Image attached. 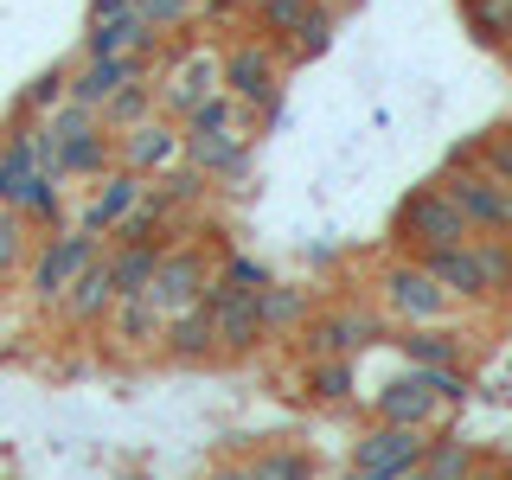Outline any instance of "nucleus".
<instances>
[{
	"mask_svg": "<svg viewBox=\"0 0 512 480\" xmlns=\"http://www.w3.org/2000/svg\"><path fill=\"white\" fill-rule=\"evenodd\" d=\"M218 90H231L244 109H256L263 122L282 116V45L269 39H237L218 58Z\"/></svg>",
	"mask_w": 512,
	"mask_h": 480,
	"instance_id": "obj_1",
	"label": "nucleus"
},
{
	"mask_svg": "<svg viewBox=\"0 0 512 480\" xmlns=\"http://www.w3.org/2000/svg\"><path fill=\"white\" fill-rule=\"evenodd\" d=\"M45 128L58 135V180H103L116 167V135L96 122V109L58 103L45 109Z\"/></svg>",
	"mask_w": 512,
	"mask_h": 480,
	"instance_id": "obj_2",
	"label": "nucleus"
},
{
	"mask_svg": "<svg viewBox=\"0 0 512 480\" xmlns=\"http://www.w3.org/2000/svg\"><path fill=\"white\" fill-rule=\"evenodd\" d=\"M103 256V237L84 231V224H71V231L45 237L39 256H32V301H64V288L77 282V269L96 263Z\"/></svg>",
	"mask_w": 512,
	"mask_h": 480,
	"instance_id": "obj_3",
	"label": "nucleus"
},
{
	"mask_svg": "<svg viewBox=\"0 0 512 480\" xmlns=\"http://www.w3.org/2000/svg\"><path fill=\"white\" fill-rule=\"evenodd\" d=\"M397 237L416 244V250H429V244H468L474 224L461 218V205L448 199L442 186H423V192H410V199L397 205Z\"/></svg>",
	"mask_w": 512,
	"mask_h": 480,
	"instance_id": "obj_4",
	"label": "nucleus"
},
{
	"mask_svg": "<svg viewBox=\"0 0 512 480\" xmlns=\"http://www.w3.org/2000/svg\"><path fill=\"white\" fill-rule=\"evenodd\" d=\"M378 288H384V308L404 320V327H436V320L455 308V295H448L423 263H391Z\"/></svg>",
	"mask_w": 512,
	"mask_h": 480,
	"instance_id": "obj_5",
	"label": "nucleus"
},
{
	"mask_svg": "<svg viewBox=\"0 0 512 480\" xmlns=\"http://www.w3.org/2000/svg\"><path fill=\"white\" fill-rule=\"evenodd\" d=\"M436 186L461 205V218H468L474 231H512V192L493 186L480 167H461V160H448V180H436Z\"/></svg>",
	"mask_w": 512,
	"mask_h": 480,
	"instance_id": "obj_6",
	"label": "nucleus"
},
{
	"mask_svg": "<svg viewBox=\"0 0 512 480\" xmlns=\"http://www.w3.org/2000/svg\"><path fill=\"white\" fill-rule=\"evenodd\" d=\"M205 282H212V269H205V250H160V263H154V276L141 295L154 301V314L167 320V314H180L192 308V301L205 295Z\"/></svg>",
	"mask_w": 512,
	"mask_h": 480,
	"instance_id": "obj_7",
	"label": "nucleus"
},
{
	"mask_svg": "<svg viewBox=\"0 0 512 480\" xmlns=\"http://www.w3.org/2000/svg\"><path fill=\"white\" fill-rule=\"evenodd\" d=\"M180 160V122L173 116H141L135 128H122L116 135V167H128V173H160V167H173Z\"/></svg>",
	"mask_w": 512,
	"mask_h": 480,
	"instance_id": "obj_8",
	"label": "nucleus"
},
{
	"mask_svg": "<svg viewBox=\"0 0 512 480\" xmlns=\"http://www.w3.org/2000/svg\"><path fill=\"white\" fill-rule=\"evenodd\" d=\"M205 301H212V333L218 352H250L263 340V320H256V288H231V282H205Z\"/></svg>",
	"mask_w": 512,
	"mask_h": 480,
	"instance_id": "obj_9",
	"label": "nucleus"
},
{
	"mask_svg": "<svg viewBox=\"0 0 512 480\" xmlns=\"http://www.w3.org/2000/svg\"><path fill=\"white\" fill-rule=\"evenodd\" d=\"M128 77H148V58L141 52H128V58H77V71H64V103L103 109Z\"/></svg>",
	"mask_w": 512,
	"mask_h": 480,
	"instance_id": "obj_10",
	"label": "nucleus"
},
{
	"mask_svg": "<svg viewBox=\"0 0 512 480\" xmlns=\"http://www.w3.org/2000/svg\"><path fill=\"white\" fill-rule=\"evenodd\" d=\"M180 154L205 180H244V167H250V141L237 135V128H205V135L180 128Z\"/></svg>",
	"mask_w": 512,
	"mask_h": 480,
	"instance_id": "obj_11",
	"label": "nucleus"
},
{
	"mask_svg": "<svg viewBox=\"0 0 512 480\" xmlns=\"http://www.w3.org/2000/svg\"><path fill=\"white\" fill-rule=\"evenodd\" d=\"M378 314H359V308H340V314H320L308 333H301V346H308V359H352L359 346L378 340Z\"/></svg>",
	"mask_w": 512,
	"mask_h": 480,
	"instance_id": "obj_12",
	"label": "nucleus"
},
{
	"mask_svg": "<svg viewBox=\"0 0 512 480\" xmlns=\"http://www.w3.org/2000/svg\"><path fill=\"white\" fill-rule=\"evenodd\" d=\"M423 429H410V423H378L372 436H359V455H352V468H372L384 480H397L404 468H416L423 461Z\"/></svg>",
	"mask_w": 512,
	"mask_h": 480,
	"instance_id": "obj_13",
	"label": "nucleus"
},
{
	"mask_svg": "<svg viewBox=\"0 0 512 480\" xmlns=\"http://www.w3.org/2000/svg\"><path fill=\"white\" fill-rule=\"evenodd\" d=\"M416 263H423V269H429V276H436L455 301H480V295H487V276H480L474 237H468V244H429L423 256H416Z\"/></svg>",
	"mask_w": 512,
	"mask_h": 480,
	"instance_id": "obj_14",
	"label": "nucleus"
},
{
	"mask_svg": "<svg viewBox=\"0 0 512 480\" xmlns=\"http://www.w3.org/2000/svg\"><path fill=\"white\" fill-rule=\"evenodd\" d=\"M141 186H148L141 173H128V167H109L103 180H96V192H90V205H84V218H77V224H84V231H96V237H103V231H116V224H122L128 212H135Z\"/></svg>",
	"mask_w": 512,
	"mask_h": 480,
	"instance_id": "obj_15",
	"label": "nucleus"
},
{
	"mask_svg": "<svg viewBox=\"0 0 512 480\" xmlns=\"http://www.w3.org/2000/svg\"><path fill=\"white\" fill-rule=\"evenodd\" d=\"M154 45H160V32L141 20V13H122V20H96V26H84V52H77V58H128V52L148 58Z\"/></svg>",
	"mask_w": 512,
	"mask_h": 480,
	"instance_id": "obj_16",
	"label": "nucleus"
},
{
	"mask_svg": "<svg viewBox=\"0 0 512 480\" xmlns=\"http://www.w3.org/2000/svg\"><path fill=\"white\" fill-rule=\"evenodd\" d=\"M109 308H116V282H109V263L96 256V263L77 269V282L64 288V314L77 320V327H96Z\"/></svg>",
	"mask_w": 512,
	"mask_h": 480,
	"instance_id": "obj_17",
	"label": "nucleus"
},
{
	"mask_svg": "<svg viewBox=\"0 0 512 480\" xmlns=\"http://www.w3.org/2000/svg\"><path fill=\"white\" fill-rule=\"evenodd\" d=\"M167 352L173 359H205V352H218V333H212V301H192V308H180V314H167Z\"/></svg>",
	"mask_w": 512,
	"mask_h": 480,
	"instance_id": "obj_18",
	"label": "nucleus"
},
{
	"mask_svg": "<svg viewBox=\"0 0 512 480\" xmlns=\"http://www.w3.org/2000/svg\"><path fill=\"white\" fill-rule=\"evenodd\" d=\"M378 416H384V423H410V429H423L429 416H436V391L416 378V365L397 384H384V391H378Z\"/></svg>",
	"mask_w": 512,
	"mask_h": 480,
	"instance_id": "obj_19",
	"label": "nucleus"
},
{
	"mask_svg": "<svg viewBox=\"0 0 512 480\" xmlns=\"http://www.w3.org/2000/svg\"><path fill=\"white\" fill-rule=\"evenodd\" d=\"M212 90H218V58H212V52H192L180 71L167 77L160 103H167V116H186V109H192V103H205Z\"/></svg>",
	"mask_w": 512,
	"mask_h": 480,
	"instance_id": "obj_20",
	"label": "nucleus"
},
{
	"mask_svg": "<svg viewBox=\"0 0 512 480\" xmlns=\"http://www.w3.org/2000/svg\"><path fill=\"white\" fill-rule=\"evenodd\" d=\"M13 212H20L26 224H58L64 218V180L45 173V167H32L20 180V192H13Z\"/></svg>",
	"mask_w": 512,
	"mask_h": 480,
	"instance_id": "obj_21",
	"label": "nucleus"
},
{
	"mask_svg": "<svg viewBox=\"0 0 512 480\" xmlns=\"http://www.w3.org/2000/svg\"><path fill=\"white\" fill-rule=\"evenodd\" d=\"M320 7H327V0H256V39L288 45V39H295V32L308 26Z\"/></svg>",
	"mask_w": 512,
	"mask_h": 480,
	"instance_id": "obj_22",
	"label": "nucleus"
},
{
	"mask_svg": "<svg viewBox=\"0 0 512 480\" xmlns=\"http://www.w3.org/2000/svg\"><path fill=\"white\" fill-rule=\"evenodd\" d=\"M160 250H167V244H116V250H103L116 295H141V288H148L154 263H160Z\"/></svg>",
	"mask_w": 512,
	"mask_h": 480,
	"instance_id": "obj_23",
	"label": "nucleus"
},
{
	"mask_svg": "<svg viewBox=\"0 0 512 480\" xmlns=\"http://www.w3.org/2000/svg\"><path fill=\"white\" fill-rule=\"evenodd\" d=\"M455 160H461V167H480L493 186L512 192V128H493V135H480V141H468V148H455Z\"/></svg>",
	"mask_w": 512,
	"mask_h": 480,
	"instance_id": "obj_24",
	"label": "nucleus"
},
{
	"mask_svg": "<svg viewBox=\"0 0 512 480\" xmlns=\"http://www.w3.org/2000/svg\"><path fill=\"white\" fill-rule=\"evenodd\" d=\"M141 116H154V84H148V77H128V84H122L116 96H109L103 109H96V122H103L109 135H122V128H135Z\"/></svg>",
	"mask_w": 512,
	"mask_h": 480,
	"instance_id": "obj_25",
	"label": "nucleus"
},
{
	"mask_svg": "<svg viewBox=\"0 0 512 480\" xmlns=\"http://www.w3.org/2000/svg\"><path fill=\"white\" fill-rule=\"evenodd\" d=\"M404 359L410 365H461V333H442V327H404Z\"/></svg>",
	"mask_w": 512,
	"mask_h": 480,
	"instance_id": "obj_26",
	"label": "nucleus"
},
{
	"mask_svg": "<svg viewBox=\"0 0 512 480\" xmlns=\"http://www.w3.org/2000/svg\"><path fill=\"white\" fill-rule=\"evenodd\" d=\"M423 480H474V448L461 442V436H442V442H429L423 448Z\"/></svg>",
	"mask_w": 512,
	"mask_h": 480,
	"instance_id": "obj_27",
	"label": "nucleus"
},
{
	"mask_svg": "<svg viewBox=\"0 0 512 480\" xmlns=\"http://www.w3.org/2000/svg\"><path fill=\"white\" fill-rule=\"evenodd\" d=\"M461 13H468L480 45H506L512 39V0H461Z\"/></svg>",
	"mask_w": 512,
	"mask_h": 480,
	"instance_id": "obj_28",
	"label": "nucleus"
},
{
	"mask_svg": "<svg viewBox=\"0 0 512 480\" xmlns=\"http://www.w3.org/2000/svg\"><path fill=\"white\" fill-rule=\"evenodd\" d=\"M474 256H480V276H487V295H506L512 288V237L506 231L474 237Z\"/></svg>",
	"mask_w": 512,
	"mask_h": 480,
	"instance_id": "obj_29",
	"label": "nucleus"
},
{
	"mask_svg": "<svg viewBox=\"0 0 512 480\" xmlns=\"http://www.w3.org/2000/svg\"><path fill=\"white\" fill-rule=\"evenodd\" d=\"M109 314H116V333H122V340H154V333L167 327V320L154 314L148 295H116V308H109Z\"/></svg>",
	"mask_w": 512,
	"mask_h": 480,
	"instance_id": "obj_30",
	"label": "nucleus"
},
{
	"mask_svg": "<svg viewBox=\"0 0 512 480\" xmlns=\"http://www.w3.org/2000/svg\"><path fill=\"white\" fill-rule=\"evenodd\" d=\"M301 308H308V301H301V288H256V320H263V333L269 327H295L301 320Z\"/></svg>",
	"mask_w": 512,
	"mask_h": 480,
	"instance_id": "obj_31",
	"label": "nucleus"
},
{
	"mask_svg": "<svg viewBox=\"0 0 512 480\" xmlns=\"http://www.w3.org/2000/svg\"><path fill=\"white\" fill-rule=\"evenodd\" d=\"M308 397H320V404L352 397V359H314L308 365Z\"/></svg>",
	"mask_w": 512,
	"mask_h": 480,
	"instance_id": "obj_32",
	"label": "nucleus"
},
{
	"mask_svg": "<svg viewBox=\"0 0 512 480\" xmlns=\"http://www.w3.org/2000/svg\"><path fill=\"white\" fill-rule=\"evenodd\" d=\"M256 480H314V461L301 455V448H263V455L250 461Z\"/></svg>",
	"mask_w": 512,
	"mask_h": 480,
	"instance_id": "obj_33",
	"label": "nucleus"
},
{
	"mask_svg": "<svg viewBox=\"0 0 512 480\" xmlns=\"http://www.w3.org/2000/svg\"><path fill=\"white\" fill-rule=\"evenodd\" d=\"M333 20H340V7H320L314 20L301 26V32H295L288 45H282V52H288V58H320V52L333 45Z\"/></svg>",
	"mask_w": 512,
	"mask_h": 480,
	"instance_id": "obj_34",
	"label": "nucleus"
},
{
	"mask_svg": "<svg viewBox=\"0 0 512 480\" xmlns=\"http://www.w3.org/2000/svg\"><path fill=\"white\" fill-rule=\"evenodd\" d=\"M64 103V64H52V71H39L26 84V96H20V109L26 116H45V109H58Z\"/></svg>",
	"mask_w": 512,
	"mask_h": 480,
	"instance_id": "obj_35",
	"label": "nucleus"
},
{
	"mask_svg": "<svg viewBox=\"0 0 512 480\" xmlns=\"http://www.w3.org/2000/svg\"><path fill=\"white\" fill-rule=\"evenodd\" d=\"M416 378L436 391V404H461L468 397V372H455V365H416Z\"/></svg>",
	"mask_w": 512,
	"mask_h": 480,
	"instance_id": "obj_36",
	"label": "nucleus"
},
{
	"mask_svg": "<svg viewBox=\"0 0 512 480\" xmlns=\"http://www.w3.org/2000/svg\"><path fill=\"white\" fill-rule=\"evenodd\" d=\"M20 256H26V218L13 212V205H0V276H7Z\"/></svg>",
	"mask_w": 512,
	"mask_h": 480,
	"instance_id": "obj_37",
	"label": "nucleus"
},
{
	"mask_svg": "<svg viewBox=\"0 0 512 480\" xmlns=\"http://www.w3.org/2000/svg\"><path fill=\"white\" fill-rule=\"evenodd\" d=\"M135 13H141L154 32H173V26L192 20V0H135Z\"/></svg>",
	"mask_w": 512,
	"mask_h": 480,
	"instance_id": "obj_38",
	"label": "nucleus"
},
{
	"mask_svg": "<svg viewBox=\"0 0 512 480\" xmlns=\"http://www.w3.org/2000/svg\"><path fill=\"white\" fill-rule=\"evenodd\" d=\"M218 282H231V288H263L269 276H263V263H250V256H231V263H224V276Z\"/></svg>",
	"mask_w": 512,
	"mask_h": 480,
	"instance_id": "obj_39",
	"label": "nucleus"
},
{
	"mask_svg": "<svg viewBox=\"0 0 512 480\" xmlns=\"http://www.w3.org/2000/svg\"><path fill=\"white\" fill-rule=\"evenodd\" d=\"M122 13H135V0H90V26L96 20H122Z\"/></svg>",
	"mask_w": 512,
	"mask_h": 480,
	"instance_id": "obj_40",
	"label": "nucleus"
},
{
	"mask_svg": "<svg viewBox=\"0 0 512 480\" xmlns=\"http://www.w3.org/2000/svg\"><path fill=\"white\" fill-rule=\"evenodd\" d=\"M205 480H256V474H250V468H237V461H231V468H212Z\"/></svg>",
	"mask_w": 512,
	"mask_h": 480,
	"instance_id": "obj_41",
	"label": "nucleus"
},
{
	"mask_svg": "<svg viewBox=\"0 0 512 480\" xmlns=\"http://www.w3.org/2000/svg\"><path fill=\"white\" fill-rule=\"evenodd\" d=\"M346 480H384V474H372V468H352V474H346Z\"/></svg>",
	"mask_w": 512,
	"mask_h": 480,
	"instance_id": "obj_42",
	"label": "nucleus"
},
{
	"mask_svg": "<svg viewBox=\"0 0 512 480\" xmlns=\"http://www.w3.org/2000/svg\"><path fill=\"white\" fill-rule=\"evenodd\" d=\"M397 480H423V468H404V474H397Z\"/></svg>",
	"mask_w": 512,
	"mask_h": 480,
	"instance_id": "obj_43",
	"label": "nucleus"
},
{
	"mask_svg": "<svg viewBox=\"0 0 512 480\" xmlns=\"http://www.w3.org/2000/svg\"><path fill=\"white\" fill-rule=\"evenodd\" d=\"M480 480H506V474H500V468H487V474H480Z\"/></svg>",
	"mask_w": 512,
	"mask_h": 480,
	"instance_id": "obj_44",
	"label": "nucleus"
},
{
	"mask_svg": "<svg viewBox=\"0 0 512 480\" xmlns=\"http://www.w3.org/2000/svg\"><path fill=\"white\" fill-rule=\"evenodd\" d=\"M340 7H359V0H340Z\"/></svg>",
	"mask_w": 512,
	"mask_h": 480,
	"instance_id": "obj_45",
	"label": "nucleus"
},
{
	"mask_svg": "<svg viewBox=\"0 0 512 480\" xmlns=\"http://www.w3.org/2000/svg\"><path fill=\"white\" fill-rule=\"evenodd\" d=\"M327 7H340V0H327Z\"/></svg>",
	"mask_w": 512,
	"mask_h": 480,
	"instance_id": "obj_46",
	"label": "nucleus"
}]
</instances>
